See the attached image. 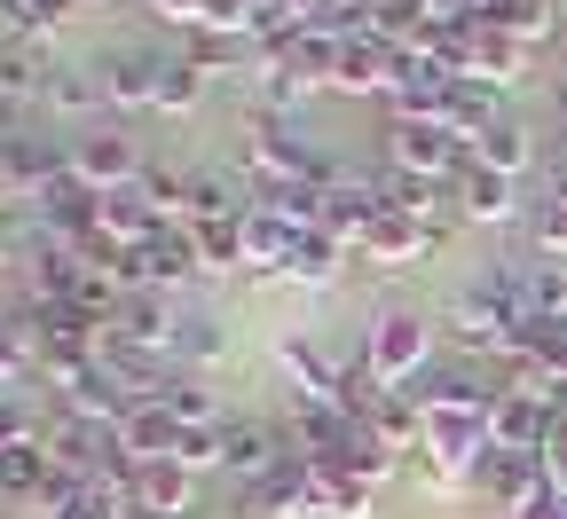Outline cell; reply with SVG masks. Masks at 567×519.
I'll list each match as a JSON object with an SVG mask.
<instances>
[{
	"label": "cell",
	"instance_id": "2e32d148",
	"mask_svg": "<svg viewBox=\"0 0 567 519\" xmlns=\"http://www.w3.org/2000/svg\"><path fill=\"white\" fill-rule=\"evenodd\" d=\"M189 488H197V473H182L174 457L134 465V504H142V519H189Z\"/></svg>",
	"mask_w": 567,
	"mask_h": 519
},
{
	"label": "cell",
	"instance_id": "d6a6232c",
	"mask_svg": "<svg viewBox=\"0 0 567 519\" xmlns=\"http://www.w3.org/2000/svg\"><path fill=\"white\" fill-rule=\"evenodd\" d=\"M142 197H151V212L158 220H182V205H189V174H174V166H142V181H134Z\"/></svg>",
	"mask_w": 567,
	"mask_h": 519
},
{
	"label": "cell",
	"instance_id": "4dcf8cb0",
	"mask_svg": "<svg viewBox=\"0 0 567 519\" xmlns=\"http://www.w3.org/2000/svg\"><path fill=\"white\" fill-rule=\"evenodd\" d=\"M528 245H536V260H567V205L559 197L528 205Z\"/></svg>",
	"mask_w": 567,
	"mask_h": 519
},
{
	"label": "cell",
	"instance_id": "8992f818",
	"mask_svg": "<svg viewBox=\"0 0 567 519\" xmlns=\"http://www.w3.org/2000/svg\"><path fill=\"white\" fill-rule=\"evenodd\" d=\"M402 87V48H386L379 32H363V40H339V71H331V95H394Z\"/></svg>",
	"mask_w": 567,
	"mask_h": 519
},
{
	"label": "cell",
	"instance_id": "484cf974",
	"mask_svg": "<svg viewBox=\"0 0 567 519\" xmlns=\"http://www.w3.org/2000/svg\"><path fill=\"white\" fill-rule=\"evenodd\" d=\"M48 480H55V465H48L40 440H17V449H0V496H32V504H40Z\"/></svg>",
	"mask_w": 567,
	"mask_h": 519
},
{
	"label": "cell",
	"instance_id": "74e56055",
	"mask_svg": "<svg viewBox=\"0 0 567 519\" xmlns=\"http://www.w3.org/2000/svg\"><path fill=\"white\" fill-rule=\"evenodd\" d=\"M80 9H87V0H80Z\"/></svg>",
	"mask_w": 567,
	"mask_h": 519
},
{
	"label": "cell",
	"instance_id": "5bb4252c",
	"mask_svg": "<svg viewBox=\"0 0 567 519\" xmlns=\"http://www.w3.org/2000/svg\"><path fill=\"white\" fill-rule=\"evenodd\" d=\"M434 245H442V237L425 229V220H410V212H379V220H371V237L354 245V252H363L371 268H410V260H425Z\"/></svg>",
	"mask_w": 567,
	"mask_h": 519
},
{
	"label": "cell",
	"instance_id": "e0dca14e",
	"mask_svg": "<svg viewBox=\"0 0 567 519\" xmlns=\"http://www.w3.org/2000/svg\"><path fill=\"white\" fill-rule=\"evenodd\" d=\"M48 111H63V118H103V111H111L103 71H95V63H55V80H48Z\"/></svg>",
	"mask_w": 567,
	"mask_h": 519
},
{
	"label": "cell",
	"instance_id": "7402d4cb",
	"mask_svg": "<svg viewBox=\"0 0 567 519\" xmlns=\"http://www.w3.org/2000/svg\"><path fill=\"white\" fill-rule=\"evenodd\" d=\"M473 166H496V174H513V181H520V174L536 166V134H528L520 118H496V126L473 142Z\"/></svg>",
	"mask_w": 567,
	"mask_h": 519
},
{
	"label": "cell",
	"instance_id": "603a6c76",
	"mask_svg": "<svg viewBox=\"0 0 567 519\" xmlns=\"http://www.w3.org/2000/svg\"><path fill=\"white\" fill-rule=\"evenodd\" d=\"M151 402H166L182 425H221V417H229L221 402H213V386L197 378V370H182V362H174L166 378H158V394H151Z\"/></svg>",
	"mask_w": 567,
	"mask_h": 519
},
{
	"label": "cell",
	"instance_id": "7c38bea8",
	"mask_svg": "<svg viewBox=\"0 0 567 519\" xmlns=\"http://www.w3.org/2000/svg\"><path fill=\"white\" fill-rule=\"evenodd\" d=\"M158 63H166V48H103L95 71H103V87H111V111H151Z\"/></svg>",
	"mask_w": 567,
	"mask_h": 519
},
{
	"label": "cell",
	"instance_id": "6da1fadb",
	"mask_svg": "<svg viewBox=\"0 0 567 519\" xmlns=\"http://www.w3.org/2000/svg\"><path fill=\"white\" fill-rule=\"evenodd\" d=\"M237 158H245V181H260V189H292V181L331 189L339 181V166L316 150L292 118H276V111H245L237 118Z\"/></svg>",
	"mask_w": 567,
	"mask_h": 519
},
{
	"label": "cell",
	"instance_id": "30bf717a",
	"mask_svg": "<svg viewBox=\"0 0 567 519\" xmlns=\"http://www.w3.org/2000/svg\"><path fill=\"white\" fill-rule=\"evenodd\" d=\"M488 440H496V449H513V457H544V440H551V402H544V394H496Z\"/></svg>",
	"mask_w": 567,
	"mask_h": 519
},
{
	"label": "cell",
	"instance_id": "4fadbf2b",
	"mask_svg": "<svg viewBox=\"0 0 567 519\" xmlns=\"http://www.w3.org/2000/svg\"><path fill=\"white\" fill-rule=\"evenodd\" d=\"M465 488H481V496H496V511H520L536 488H544V457H513V449H488L481 465H473V480Z\"/></svg>",
	"mask_w": 567,
	"mask_h": 519
},
{
	"label": "cell",
	"instance_id": "1f68e13d",
	"mask_svg": "<svg viewBox=\"0 0 567 519\" xmlns=\"http://www.w3.org/2000/svg\"><path fill=\"white\" fill-rule=\"evenodd\" d=\"M221 425H229V417H221ZM221 425H182L174 465H182V473H221Z\"/></svg>",
	"mask_w": 567,
	"mask_h": 519
},
{
	"label": "cell",
	"instance_id": "ba28073f",
	"mask_svg": "<svg viewBox=\"0 0 567 519\" xmlns=\"http://www.w3.org/2000/svg\"><path fill=\"white\" fill-rule=\"evenodd\" d=\"M134 402H142V394L118 378V370H111L103 354L80 370V378H63V386H55V409H71V417H95V425H118Z\"/></svg>",
	"mask_w": 567,
	"mask_h": 519
},
{
	"label": "cell",
	"instance_id": "ffe728a7",
	"mask_svg": "<svg viewBox=\"0 0 567 519\" xmlns=\"http://www.w3.org/2000/svg\"><path fill=\"white\" fill-rule=\"evenodd\" d=\"M205 87H213L205 71H197L182 48H166V63H158V87H151V111H158V118H182V111H197V103H205Z\"/></svg>",
	"mask_w": 567,
	"mask_h": 519
},
{
	"label": "cell",
	"instance_id": "277c9868",
	"mask_svg": "<svg viewBox=\"0 0 567 519\" xmlns=\"http://www.w3.org/2000/svg\"><path fill=\"white\" fill-rule=\"evenodd\" d=\"M174 339H182V308H174V291H126L118 323L103 331V346L151 354V362H174Z\"/></svg>",
	"mask_w": 567,
	"mask_h": 519
},
{
	"label": "cell",
	"instance_id": "9c48e42d",
	"mask_svg": "<svg viewBox=\"0 0 567 519\" xmlns=\"http://www.w3.org/2000/svg\"><path fill=\"white\" fill-rule=\"evenodd\" d=\"M386 212V197H379V174L363 181V174H339L331 189H323V237H339L347 252L371 237V220Z\"/></svg>",
	"mask_w": 567,
	"mask_h": 519
},
{
	"label": "cell",
	"instance_id": "8d00e7d4",
	"mask_svg": "<svg viewBox=\"0 0 567 519\" xmlns=\"http://www.w3.org/2000/svg\"><path fill=\"white\" fill-rule=\"evenodd\" d=\"M551 9H559V24H567V0H551Z\"/></svg>",
	"mask_w": 567,
	"mask_h": 519
},
{
	"label": "cell",
	"instance_id": "9a60e30c",
	"mask_svg": "<svg viewBox=\"0 0 567 519\" xmlns=\"http://www.w3.org/2000/svg\"><path fill=\"white\" fill-rule=\"evenodd\" d=\"M174 440H182V417H174L166 402H134V409L118 417V449H126L134 465H158V457H174Z\"/></svg>",
	"mask_w": 567,
	"mask_h": 519
},
{
	"label": "cell",
	"instance_id": "836d02e7",
	"mask_svg": "<svg viewBox=\"0 0 567 519\" xmlns=\"http://www.w3.org/2000/svg\"><path fill=\"white\" fill-rule=\"evenodd\" d=\"M505 519H567V488H551V480H544V488H536L520 511H505Z\"/></svg>",
	"mask_w": 567,
	"mask_h": 519
},
{
	"label": "cell",
	"instance_id": "8fae6325",
	"mask_svg": "<svg viewBox=\"0 0 567 519\" xmlns=\"http://www.w3.org/2000/svg\"><path fill=\"white\" fill-rule=\"evenodd\" d=\"M48 80H55V55L48 40H17V32H0V103H48Z\"/></svg>",
	"mask_w": 567,
	"mask_h": 519
},
{
	"label": "cell",
	"instance_id": "d590c367",
	"mask_svg": "<svg viewBox=\"0 0 567 519\" xmlns=\"http://www.w3.org/2000/svg\"><path fill=\"white\" fill-rule=\"evenodd\" d=\"M544 197H559V205H567V158L551 166V181H544Z\"/></svg>",
	"mask_w": 567,
	"mask_h": 519
},
{
	"label": "cell",
	"instance_id": "d6986e66",
	"mask_svg": "<svg viewBox=\"0 0 567 519\" xmlns=\"http://www.w3.org/2000/svg\"><path fill=\"white\" fill-rule=\"evenodd\" d=\"M95 229H103L111 245H126V252H134V245H151V237L166 229V220L151 212V197H142V189H111V197H103V220H95Z\"/></svg>",
	"mask_w": 567,
	"mask_h": 519
},
{
	"label": "cell",
	"instance_id": "e575fe53",
	"mask_svg": "<svg viewBox=\"0 0 567 519\" xmlns=\"http://www.w3.org/2000/svg\"><path fill=\"white\" fill-rule=\"evenodd\" d=\"M9 260H24V229H17L9 212H0V268H9Z\"/></svg>",
	"mask_w": 567,
	"mask_h": 519
},
{
	"label": "cell",
	"instance_id": "7a4b0ae2",
	"mask_svg": "<svg viewBox=\"0 0 567 519\" xmlns=\"http://www.w3.org/2000/svg\"><path fill=\"white\" fill-rule=\"evenodd\" d=\"M434 315H417V308H379L371 315V339H363V354H371V370H379V386L394 394V386H417L425 370H434Z\"/></svg>",
	"mask_w": 567,
	"mask_h": 519
},
{
	"label": "cell",
	"instance_id": "4316f807",
	"mask_svg": "<svg viewBox=\"0 0 567 519\" xmlns=\"http://www.w3.org/2000/svg\"><path fill=\"white\" fill-rule=\"evenodd\" d=\"M221 346H229L221 315H205V308H182V339H174V362H182V370H189V362H221Z\"/></svg>",
	"mask_w": 567,
	"mask_h": 519
},
{
	"label": "cell",
	"instance_id": "3957f363",
	"mask_svg": "<svg viewBox=\"0 0 567 519\" xmlns=\"http://www.w3.org/2000/svg\"><path fill=\"white\" fill-rule=\"evenodd\" d=\"M386 166H394V174H417V181L457 189V174L473 166V150H465L450 126H434V118H394V126H386Z\"/></svg>",
	"mask_w": 567,
	"mask_h": 519
},
{
	"label": "cell",
	"instance_id": "cb8c5ba5",
	"mask_svg": "<svg viewBox=\"0 0 567 519\" xmlns=\"http://www.w3.org/2000/svg\"><path fill=\"white\" fill-rule=\"evenodd\" d=\"M347 268V245L323 237V229H300L292 237V260H284V283H331Z\"/></svg>",
	"mask_w": 567,
	"mask_h": 519
},
{
	"label": "cell",
	"instance_id": "5b68a950",
	"mask_svg": "<svg viewBox=\"0 0 567 519\" xmlns=\"http://www.w3.org/2000/svg\"><path fill=\"white\" fill-rule=\"evenodd\" d=\"M71 174H80L95 197H111V189H134L142 181V150H134V134L126 126H95V134H71Z\"/></svg>",
	"mask_w": 567,
	"mask_h": 519
},
{
	"label": "cell",
	"instance_id": "52a82bcc",
	"mask_svg": "<svg viewBox=\"0 0 567 519\" xmlns=\"http://www.w3.org/2000/svg\"><path fill=\"white\" fill-rule=\"evenodd\" d=\"M450 197H457V220H473V229H505V220H528L520 181H513V174H496V166H465Z\"/></svg>",
	"mask_w": 567,
	"mask_h": 519
},
{
	"label": "cell",
	"instance_id": "44dd1931",
	"mask_svg": "<svg viewBox=\"0 0 567 519\" xmlns=\"http://www.w3.org/2000/svg\"><path fill=\"white\" fill-rule=\"evenodd\" d=\"M292 237L300 229H284L276 212H245V276H284V260H292Z\"/></svg>",
	"mask_w": 567,
	"mask_h": 519
},
{
	"label": "cell",
	"instance_id": "d4e9b609",
	"mask_svg": "<svg viewBox=\"0 0 567 519\" xmlns=\"http://www.w3.org/2000/svg\"><path fill=\"white\" fill-rule=\"evenodd\" d=\"M197 260L205 268H221V276H245V212H229V220H197Z\"/></svg>",
	"mask_w": 567,
	"mask_h": 519
},
{
	"label": "cell",
	"instance_id": "f1b7e54d",
	"mask_svg": "<svg viewBox=\"0 0 567 519\" xmlns=\"http://www.w3.org/2000/svg\"><path fill=\"white\" fill-rule=\"evenodd\" d=\"M71 9H80V0H0V24H9L17 40H48Z\"/></svg>",
	"mask_w": 567,
	"mask_h": 519
},
{
	"label": "cell",
	"instance_id": "f546056e",
	"mask_svg": "<svg viewBox=\"0 0 567 519\" xmlns=\"http://www.w3.org/2000/svg\"><path fill=\"white\" fill-rule=\"evenodd\" d=\"M496 32H513L520 48H544V40H559L567 24H559V9H551V0H513V9L496 17Z\"/></svg>",
	"mask_w": 567,
	"mask_h": 519
},
{
	"label": "cell",
	"instance_id": "83f0119b",
	"mask_svg": "<svg viewBox=\"0 0 567 519\" xmlns=\"http://www.w3.org/2000/svg\"><path fill=\"white\" fill-rule=\"evenodd\" d=\"M528 315L567 323V260H528Z\"/></svg>",
	"mask_w": 567,
	"mask_h": 519
},
{
	"label": "cell",
	"instance_id": "ac0fdd59",
	"mask_svg": "<svg viewBox=\"0 0 567 519\" xmlns=\"http://www.w3.org/2000/svg\"><path fill=\"white\" fill-rule=\"evenodd\" d=\"M371 433L386 440L394 457H410V449H425V402L410 394V386H394V394H379V409H371Z\"/></svg>",
	"mask_w": 567,
	"mask_h": 519
}]
</instances>
